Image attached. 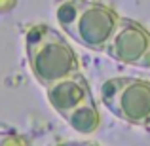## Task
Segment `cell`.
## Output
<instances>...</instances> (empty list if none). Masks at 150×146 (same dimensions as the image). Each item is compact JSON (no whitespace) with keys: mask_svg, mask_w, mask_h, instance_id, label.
Segmentation results:
<instances>
[{"mask_svg":"<svg viewBox=\"0 0 150 146\" xmlns=\"http://www.w3.org/2000/svg\"><path fill=\"white\" fill-rule=\"evenodd\" d=\"M120 15L112 8L93 0H67L57 8V23L80 46L105 51Z\"/></svg>","mask_w":150,"mask_h":146,"instance_id":"cell-1","label":"cell"},{"mask_svg":"<svg viewBox=\"0 0 150 146\" xmlns=\"http://www.w3.org/2000/svg\"><path fill=\"white\" fill-rule=\"evenodd\" d=\"M29 61L44 87L80 72V61L65 36L50 27H34L27 36Z\"/></svg>","mask_w":150,"mask_h":146,"instance_id":"cell-2","label":"cell"},{"mask_svg":"<svg viewBox=\"0 0 150 146\" xmlns=\"http://www.w3.org/2000/svg\"><path fill=\"white\" fill-rule=\"evenodd\" d=\"M101 101L118 120L139 127H148L150 80L131 76L108 78L101 85Z\"/></svg>","mask_w":150,"mask_h":146,"instance_id":"cell-3","label":"cell"},{"mask_svg":"<svg viewBox=\"0 0 150 146\" xmlns=\"http://www.w3.org/2000/svg\"><path fill=\"white\" fill-rule=\"evenodd\" d=\"M103 53L127 66L150 68V30L129 17H120Z\"/></svg>","mask_w":150,"mask_h":146,"instance_id":"cell-4","label":"cell"},{"mask_svg":"<svg viewBox=\"0 0 150 146\" xmlns=\"http://www.w3.org/2000/svg\"><path fill=\"white\" fill-rule=\"evenodd\" d=\"M48 99L51 102L55 110H57L59 116L65 118L70 110H74L78 104L86 101V99L93 97L89 84L80 72L72 74L69 78H63V80L55 82V84L48 85Z\"/></svg>","mask_w":150,"mask_h":146,"instance_id":"cell-5","label":"cell"},{"mask_svg":"<svg viewBox=\"0 0 150 146\" xmlns=\"http://www.w3.org/2000/svg\"><path fill=\"white\" fill-rule=\"evenodd\" d=\"M67 123L80 135H93L101 129V114L97 108V102L93 97L86 99L82 104H78L74 110H70L65 116Z\"/></svg>","mask_w":150,"mask_h":146,"instance_id":"cell-6","label":"cell"},{"mask_svg":"<svg viewBox=\"0 0 150 146\" xmlns=\"http://www.w3.org/2000/svg\"><path fill=\"white\" fill-rule=\"evenodd\" d=\"M148 127H150V123H148Z\"/></svg>","mask_w":150,"mask_h":146,"instance_id":"cell-7","label":"cell"}]
</instances>
